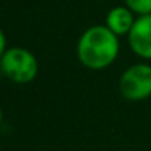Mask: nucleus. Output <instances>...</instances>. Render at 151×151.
<instances>
[{
	"label": "nucleus",
	"instance_id": "1",
	"mask_svg": "<svg viewBox=\"0 0 151 151\" xmlns=\"http://www.w3.org/2000/svg\"><path fill=\"white\" fill-rule=\"evenodd\" d=\"M120 51L119 37L104 25H93L85 29L76 44V56L90 70H103L114 63Z\"/></svg>",
	"mask_w": 151,
	"mask_h": 151
},
{
	"label": "nucleus",
	"instance_id": "2",
	"mask_svg": "<svg viewBox=\"0 0 151 151\" xmlns=\"http://www.w3.org/2000/svg\"><path fill=\"white\" fill-rule=\"evenodd\" d=\"M3 75L15 84L24 85L32 82L38 75V60L32 51L24 47H10L0 59Z\"/></svg>",
	"mask_w": 151,
	"mask_h": 151
},
{
	"label": "nucleus",
	"instance_id": "3",
	"mask_svg": "<svg viewBox=\"0 0 151 151\" xmlns=\"http://www.w3.org/2000/svg\"><path fill=\"white\" fill-rule=\"evenodd\" d=\"M119 91L123 99L141 101L151 97V65L135 63L129 66L119 79Z\"/></svg>",
	"mask_w": 151,
	"mask_h": 151
},
{
	"label": "nucleus",
	"instance_id": "4",
	"mask_svg": "<svg viewBox=\"0 0 151 151\" xmlns=\"http://www.w3.org/2000/svg\"><path fill=\"white\" fill-rule=\"evenodd\" d=\"M126 37L131 50L138 57L151 60V15L138 16Z\"/></svg>",
	"mask_w": 151,
	"mask_h": 151
},
{
	"label": "nucleus",
	"instance_id": "5",
	"mask_svg": "<svg viewBox=\"0 0 151 151\" xmlns=\"http://www.w3.org/2000/svg\"><path fill=\"white\" fill-rule=\"evenodd\" d=\"M135 13L128 6H116L109 10L106 16V25L117 37L128 35L135 24Z\"/></svg>",
	"mask_w": 151,
	"mask_h": 151
},
{
	"label": "nucleus",
	"instance_id": "6",
	"mask_svg": "<svg viewBox=\"0 0 151 151\" xmlns=\"http://www.w3.org/2000/svg\"><path fill=\"white\" fill-rule=\"evenodd\" d=\"M125 6H128L137 16L151 15V0H125Z\"/></svg>",
	"mask_w": 151,
	"mask_h": 151
},
{
	"label": "nucleus",
	"instance_id": "7",
	"mask_svg": "<svg viewBox=\"0 0 151 151\" xmlns=\"http://www.w3.org/2000/svg\"><path fill=\"white\" fill-rule=\"evenodd\" d=\"M6 50H7V40H6V35H4L3 29L0 28V59H1V56L4 54Z\"/></svg>",
	"mask_w": 151,
	"mask_h": 151
},
{
	"label": "nucleus",
	"instance_id": "8",
	"mask_svg": "<svg viewBox=\"0 0 151 151\" xmlns=\"http://www.w3.org/2000/svg\"><path fill=\"white\" fill-rule=\"evenodd\" d=\"M1 122H3V110L0 107V125H1Z\"/></svg>",
	"mask_w": 151,
	"mask_h": 151
},
{
	"label": "nucleus",
	"instance_id": "9",
	"mask_svg": "<svg viewBox=\"0 0 151 151\" xmlns=\"http://www.w3.org/2000/svg\"><path fill=\"white\" fill-rule=\"evenodd\" d=\"M1 76H4V75H3V72H1V69H0V78H1Z\"/></svg>",
	"mask_w": 151,
	"mask_h": 151
}]
</instances>
